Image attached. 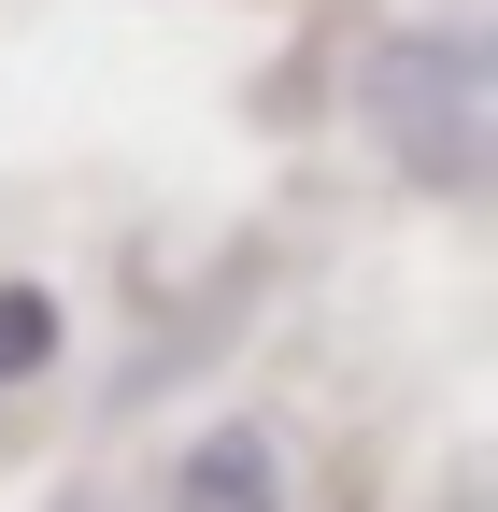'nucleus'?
<instances>
[{"label": "nucleus", "mask_w": 498, "mask_h": 512, "mask_svg": "<svg viewBox=\"0 0 498 512\" xmlns=\"http://www.w3.org/2000/svg\"><path fill=\"white\" fill-rule=\"evenodd\" d=\"M185 512H271V441L257 427H214L185 456Z\"/></svg>", "instance_id": "f257e3e1"}, {"label": "nucleus", "mask_w": 498, "mask_h": 512, "mask_svg": "<svg viewBox=\"0 0 498 512\" xmlns=\"http://www.w3.org/2000/svg\"><path fill=\"white\" fill-rule=\"evenodd\" d=\"M43 356H57V299H43V285H15V299H0V384L43 370Z\"/></svg>", "instance_id": "f03ea898"}]
</instances>
